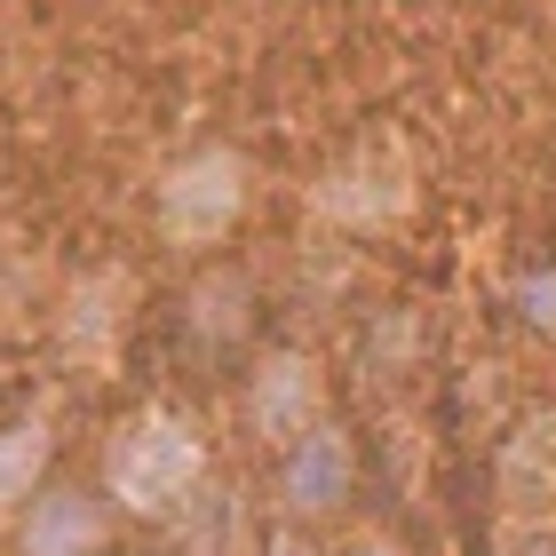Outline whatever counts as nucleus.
Returning <instances> with one entry per match:
<instances>
[{
  "label": "nucleus",
  "mask_w": 556,
  "mask_h": 556,
  "mask_svg": "<svg viewBox=\"0 0 556 556\" xmlns=\"http://www.w3.org/2000/svg\"><path fill=\"white\" fill-rule=\"evenodd\" d=\"M207 477V445L199 429L167 406H143L119 421V438L104 445V501H119L128 517H167L184 509Z\"/></svg>",
  "instance_id": "1"
},
{
  "label": "nucleus",
  "mask_w": 556,
  "mask_h": 556,
  "mask_svg": "<svg viewBox=\"0 0 556 556\" xmlns=\"http://www.w3.org/2000/svg\"><path fill=\"white\" fill-rule=\"evenodd\" d=\"M239 207H247V167L231 160V151H199V160H184L160 184V231L175 239V247H207V239H223L239 223Z\"/></svg>",
  "instance_id": "2"
},
{
  "label": "nucleus",
  "mask_w": 556,
  "mask_h": 556,
  "mask_svg": "<svg viewBox=\"0 0 556 556\" xmlns=\"http://www.w3.org/2000/svg\"><path fill=\"white\" fill-rule=\"evenodd\" d=\"M318 406H326V382H318V358H302V350H270L247 374V429L263 445H294L302 429H318Z\"/></svg>",
  "instance_id": "3"
},
{
  "label": "nucleus",
  "mask_w": 556,
  "mask_h": 556,
  "mask_svg": "<svg viewBox=\"0 0 556 556\" xmlns=\"http://www.w3.org/2000/svg\"><path fill=\"white\" fill-rule=\"evenodd\" d=\"M112 541V509L96 485H40L16 517V556H96Z\"/></svg>",
  "instance_id": "4"
},
{
  "label": "nucleus",
  "mask_w": 556,
  "mask_h": 556,
  "mask_svg": "<svg viewBox=\"0 0 556 556\" xmlns=\"http://www.w3.org/2000/svg\"><path fill=\"white\" fill-rule=\"evenodd\" d=\"M350 485H358V453H350L342 429H302V438L287 445V462H278V493H287V509L294 517H326V509H342Z\"/></svg>",
  "instance_id": "5"
},
{
  "label": "nucleus",
  "mask_w": 556,
  "mask_h": 556,
  "mask_svg": "<svg viewBox=\"0 0 556 556\" xmlns=\"http://www.w3.org/2000/svg\"><path fill=\"white\" fill-rule=\"evenodd\" d=\"M128 278L104 270V278H80L72 287V311H64V342H72V358H112V342H119V326H128Z\"/></svg>",
  "instance_id": "6"
},
{
  "label": "nucleus",
  "mask_w": 556,
  "mask_h": 556,
  "mask_svg": "<svg viewBox=\"0 0 556 556\" xmlns=\"http://www.w3.org/2000/svg\"><path fill=\"white\" fill-rule=\"evenodd\" d=\"M48 462H56L48 421H9V429H0V509H24V501L40 493Z\"/></svg>",
  "instance_id": "7"
},
{
  "label": "nucleus",
  "mask_w": 556,
  "mask_h": 556,
  "mask_svg": "<svg viewBox=\"0 0 556 556\" xmlns=\"http://www.w3.org/2000/svg\"><path fill=\"white\" fill-rule=\"evenodd\" d=\"M247 326V278H207L199 287V334H239Z\"/></svg>",
  "instance_id": "8"
},
{
  "label": "nucleus",
  "mask_w": 556,
  "mask_h": 556,
  "mask_svg": "<svg viewBox=\"0 0 556 556\" xmlns=\"http://www.w3.org/2000/svg\"><path fill=\"white\" fill-rule=\"evenodd\" d=\"M263 556H318V541H311V533H294V525H278V533L263 541Z\"/></svg>",
  "instance_id": "9"
},
{
  "label": "nucleus",
  "mask_w": 556,
  "mask_h": 556,
  "mask_svg": "<svg viewBox=\"0 0 556 556\" xmlns=\"http://www.w3.org/2000/svg\"><path fill=\"white\" fill-rule=\"evenodd\" d=\"M350 556H397L390 541H358V548H350Z\"/></svg>",
  "instance_id": "10"
}]
</instances>
